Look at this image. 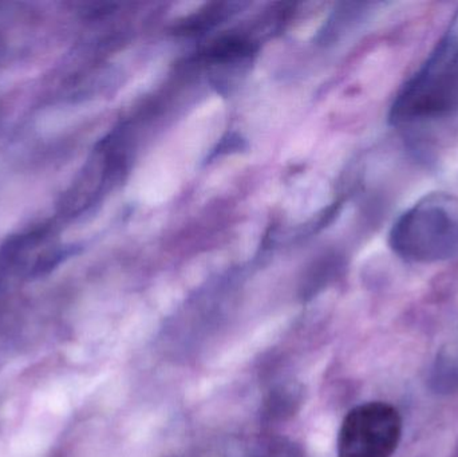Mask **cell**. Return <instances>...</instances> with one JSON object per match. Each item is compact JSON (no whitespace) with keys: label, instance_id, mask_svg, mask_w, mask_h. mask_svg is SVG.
<instances>
[{"label":"cell","instance_id":"1","mask_svg":"<svg viewBox=\"0 0 458 457\" xmlns=\"http://www.w3.org/2000/svg\"><path fill=\"white\" fill-rule=\"evenodd\" d=\"M458 112V13L424 66L393 106V121L411 123Z\"/></svg>","mask_w":458,"mask_h":457},{"label":"cell","instance_id":"2","mask_svg":"<svg viewBox=\"0 0 458 457\" xmlns=\"http://www.w3.org/2000/svg\"><path fill=\"white\" fill-rule=\"evenodd\" d=\"M400 257L413 262H440L458 257V198L433 193L406 209L390 233Z\"/></svg>","mask_w":458,"mask_h":457},{"label":"cell","instance_id":"3","mask_svg":"<svg viewBox=\"0 0 458 457\" xmlns=\"http://www.w3.org/2000/svg\"><path fill=\"white\" fill-rule=\"evenodd\" d=\"M403 420L392 405L366 402L350 410L338 435V457H392L400 444Z\"/></svg>","mask_w":458,"mask_h":457}]
</instances>
